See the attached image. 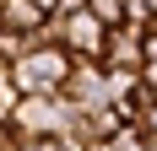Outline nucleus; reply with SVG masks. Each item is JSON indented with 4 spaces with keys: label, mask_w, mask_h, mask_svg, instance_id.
Listing matches in <instances>:
<instances>
[{
    "label": "nucleus",
    "mask_w": 157,
    "mask_h": 151,
    "mask_svg": "<svg viewBox=\"0 0 157 151\" xmlns=\"http://www.w3.org/2000/svg\"><path fill=\"white\" fill-rule=\"evenodd\" d=\"M65 76H71V54L65 49H27L22 60L11 65V81L22 97H54V92L65 87Z\"/></svg>",
    "instance_id": "obj_1"
},
{
    "label": "nucleus",
    "mask_w": 157,
    "mask_h": 151,
    "mask_svg": "<svg viewBox=\"0 0 157 151\" xmlns=\"http://www.w3.org/2000/svg\"><path fill=\"white\" fill-rule=\"evenodd\" d=\"M60 97V108H71V113H98V108L109 103V92H103V65H71V76H65V87L54 92Z\"/></svg>",
    "instance_id": "obj_2"
},
{
    "label": "nucleus",
    "mask_w": 157,
    "mask_h": 151,
    "mask_svg": "<svg viewBox=\"0 0 157 151\" xmlns=\"http://www.w3.org/2000/svg\"><path fill=\"white\" fill-rule=\"evenodd\" d=\"M98 65H103V70H130V76H141V32H136V27H114Z\"/></svg>",
    "instance_id": "obj_3"
},
{
    "label": "nucleus",
    "mask_w": 157,
    "mask_h": 151,
    "mask_svg": "<svg viewBox=\"0 0 157 151\" xmlns=\"http://www.w3.org/2000/svg\"><path fill=\"white\" fill-rule=\"evenodd\" d=\"M87 11H92L98 16V22H103V27H125V22H130V11H125V0H87Z\"/></svg>",
    "instance_id": "obj_4"
},
{
    "label": "nucleus",
    "mask_w": 157,
    "mask_h": 151,
    "mask_svg": "<svg viewBox=\"0 0 157 151\" xmlns=\"http://www.w3.org/2000/svg\"><path fill=\"white\" fill-rule=\"evenodd\" d=\"M16 103H22V92H16V81H11V70H0V130L11 124V113H16Z\"/></svg>",
    "instance_id": "obj_5"
},
{
    "label": "nucleus",
    "mask_w": 157,
    "mask_h": 151,
    "mask_svg": "<svg viewBox=\"0 0 157 151\" xmlns=\"http://www.w3.org/2000/svg\"><path fill=\"white\" fill-rule=\"evenodd\" d=\"M141 65H157V27L141 32Z\"/></svg>",
    "instance_id": "obj_6"
},
{
    "label": "nucleus",
    "mask_w": 157,
    "mask_h": 151,
    "mask_svg": "<svg viewBox=\"0 0 157 151\" xmlns=\"http://www.w3.org/2000/svg\"><path fill=\"white\" fill-rule=\"evenodd\" d=\"M33 11H44V16H54V6H60V0H27Z\"/></svg>",
    "instance_id": "obj_7"
},
{
    "label": "nucleus",
    "mask_w": 157,
    "mask_h": 151,
    "mask_svg": "<svg viewBox=\"0 0 157 151\" xmlns=\"http://www.w3.org/2000/svg\"><path fill=\"white\" fill-rule=\"evenodd\" d=\"M146 97H152V108H157V92H146Z\"/></svg>",
    "instance_id": "obj_8"
},
{
    "label": "nucleus",
    "mask_w": 157,
    "mask_h": 151,
    "mask_svg": "<svg viewBox=\"0 0 157 151\" xmlns=\"http://www.w3.org/2000/svg\"><path fill=\"white\" fill-rule=\"evenodd\" d=\"M0 70H11V65H6V60H0Z\"/></svg>",
    "instance_id": "obj_9"
}]
</instances>
